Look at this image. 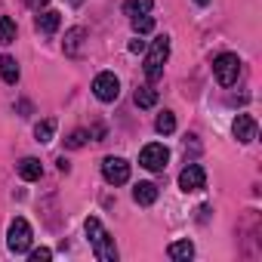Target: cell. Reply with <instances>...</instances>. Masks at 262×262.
<instances>
[{
	"instance_id": "obj_1",
	"label": "cell",
	"mask_w": 262,
	"mask_h": 262,
	"mask_svg": "<svg viewBox=\"0 0 262 262\" xmlns=\"http://www.w3.org/2000/svg\"><path fill=\"white\" fill-rule=\"evenodd\" d=\"M83 228H86V237H90V244H93L96 259H99V262H117V247H114V237L108 234V228H105L96 216H90V219L83 222Z\"/></svg>"
},
{
	"instance_id": "obj_2",
	"label": "cell",
	"mask_w": 262,
	"mask_h": 262,
	"mask_svg": "<svg viewBox=\"0 0 262 262\" xmlns=\"http://www.w3.org/2000/svg\"><path fill=\"white\" fill-rule=\"evenodd\" d=\"M145 50H148V56H145V77H148V83H158L164 77V62L170 56V37L164 34V37L151 40V47H145Z\"/></svg>"
},
{
	"instance_id": "obj_3",
	"label": "cell",
	"mask_w": 262,
	"mask_h": 262,
	"mask_svg": "<svg viewBox=\"0 0 262 262\" xmlns=\"http://www.w3.org/2000/svg\"><path fill=\"white\" fill-rule=\"evenodd\" d=\"M213 74H216V80H219L222 86L237 83V74H241V59H237L234 53H222V56H216V59H213Z\"/></svg>"
},
{
	"instance_id": "obj_4",
	"label": "cell",
	"mask_w": 262,
	"mask_h": 262,
	"mask_svg": "<svg viewBox=\"0 0 262 262\" xmlns=\"http://www.w3.org/2000/svg\"><path fill=\"white\" fill-rule=\"evenodd\" d=\"M7 247H10V253H25V250L31 247V225H28V219L16 216V219L10 222V231H7Z\"/></svg>"
},
{
	"instance_id": "obj_5",
	"label": "cell",
	"mask_w": 262,
	"mask_h": 262,
	"mask_svg": "<svg viewBox=\"0 0 262 262\" xmlns=\"http://www.w3.org/2000/svg\"><path fill=\"white\" fill-rule=\"evenodd\" d=\"M93 96H96L99 102H114V99L120 96V80H117L111 71L96 74V80H93Z\"/></svg>"
},
{
	"instance_id": "obj_6",
	"label": "cell",
	"mask_w": 262,
	"mask_h": 262,
	"mask_svg": "<svg viewBox=\"0 0 262 262\" xmlns=\"http://www.w3.org/2000/svg\"><path fill=\"white\" fill-rule=\"evenodd\" d=\"M167 161H170V151H167V145H161V142L145 145L142 155H139V164H142L145 170H151V173H161V170L167 167Z\"/></svg>"
},
{
	"instance_id": "obj_7",
	"label": "cell",
	"mask_w": 262,
	"mask_h": 262,
	"mask_svg": "<svg viewBox=\"0 0 262 262\" xmlns=\"http://www.w3.org/2000/svg\"><path fill=\"white\" fill-rule=\"evenodd\" d=\"M102 176L108 185H123L129 179V164L123 158H105L102 161Z\"/></svg>"
},
{
	"instance_id": "obj_8",
	"label": "cell",
	"mask_w": 262,
	"mask_h": 262,
	"mask_svg": "<svg viewBox=\"0 0 262 262\" xmlns=\"http://www.w3.org/2000/svg\"><path fill=\"white\" fill-rule=\"evenodd\" d=\"M207 185V173L201 164H188L182 173H179V188L182 191H201Z\"/></svg>"
},
{
	"instance_id": "obj_9",
	"label": "cell",
	"mask_w": 262,
	"mask_h": 262,
	"mask_svg": "<svg viewBox=\"0 0 262 262\" xmlns=\"http://www.w3.org/2000/svg\"><path fill=\"white\" fill-rule=\"evenodd\" d=\"M231 133H234V139L237 142H253L256 139V120L250 117V114H237L234 117V126H231Z\"/></svg>"
},
{
	"instance_id": "obj_10",
	"label": "cell",
	"mask_w": 262,
	"mask_h": 262,
	"mask_svg": "<svg viewBox=\"0 0 262 262\" xmlns=\"http://www.w3.org/2000/svg\"><path fill=\"white\" fill-rule=\"evenodd\" d=\"M19 176H22L25 182H37V179L43 176V164H40L37 158H22V161H19Z\"/></svg>"
},
{
	"instance_id": "obj_11",
	"label": "cell",
	"mask_w": 262,
	"mask_h": 262,
	"mask_svg": "<svg viewBox=\"0 0 262 262\" xmlns=\"http://www.w3.org/2000/svg\"><path fill=\"white\" fill-rule=\"evenodd\" d=\"M37 31L40 34H53V31H59V25H62V16L56 13V10H43L40 16H37Z\"/></svg>"
},
{
	"instance_id": "obj_12",
	"label": "cell",
	"mask_w": 262,
	"mask_h": 262,
	"mask_svg": "<svg viewBox=\"0 0 262 262\" xmlns=\"http://www.w3.org/2000/svg\"><path fill=\"white\" fill-rule=\"evenodd\" d=\"M133 201H136L139 207L155 204V201H158V185H155V182H139V185L133 188Z\"/></svg>"
},
{
	"instance_id": "obj_13",
	"label": "cell",
	"mask_w": 262,
	"mask_h": 262,
	"mask_svg": "<svg viewBox=\"0 0 262 262\" xmlns=\"http://www.w3.org/2000/svg\"><path fill=\"white\" fill-rule=\"evenodd\" d=\"M0 77H4V83H19V62L13 59V56H0Z\"/></svg>"
},
{
	"instance_id": "obj_14",
	"label": "cell",
	"mask_w": 262,
	"mask_h": 262,
	"mask_svg": "<svg viewBox=\"0 0 262 262\" xmlns=\"http://www.w3.org/2000/svg\"><path fill=\"white\" fill-rule=\"evenodd\" d=\"M167 256L176 259V262H188V259L194 256V244H191V241H173V244L167 247Z\"/></svg>"
},
{
	"instance_id": "obj_15",
	"label": "cell",
	"mask_w": 262,
	"mask_h": 262,
	"mask_svg": "<svg viewBox=\"0 0 262 262\" xmlns=\"http://www.w3.org/2000/svg\"><path fill=\"white\" fill-rule=\"evenodd\" d=\"M136 105H139V108H155V105H158V90H155L151 83L139 86V90H136Z\"/></svg>"
},
{
	"instance_id": "obj_16",
	"label": "cell",
	"mask_w": 262,
	"mask_h": 262,
	"mask_svg": "<svg viewBox=\"0 0 262 262\" xmlns=\"http://www.w3.org/2000/svg\"><path fill=\"white\" fill-rule=\"evenodd\" d=\"M151 7H155V0H126V4H123V13L133 19V16H145V13H151Z\"/></svg>"
},
{
	"instance_id": "obj_17",
	"label": "cell",
	"mask_w": 262,
	"mask_h": 262,
	"mask_svg": "<svg viewBox=\"0 0 262 262\" xmlns=\"http://www.w3.org/2000/svg\"><path fill=\"white\" fill-rule=\"evenodd\" d=\"M53 136H56V120L53 117H47V120H40L34 126V139L37 142H53Z\"/></svg>"
},
{
	"instance_id": "obj_18",
	"label": "cell",
	"mask_w": 262,
	"mask_h": 262,
	"mask_svg": "<svg viewBox=\"0 0 262 262\" xmlns=\"http://www.w3.org/2000/svg\"><path fill=\"white\" fill-rule=\"evenodd\" d=\"M83 37H86V31H83V28H71V31L65 34V53H68V56H77V50H80Z\"/></svg>"
},
{
	"instance_id": "obj_19",
	"label": "cell",
	"mask_w": 262,
	"mask_h": 262,
	"mask_svg": "<svg viewBox=\"0 0 262 262\" xmlns=\"http://www.w3.org/2000/svg\"><path fill=\"white\" fill-rule=\"evenodd\" d=\"M155 129H158L161 136H170L173 129H176V117H173V111H161L158 120H155Z\"/></svg>"
},
{
	"instance_id": "obj_20",
	"label": "cell",
	"mask_w": 262,
	"mask_h": 262,
	"mask_svg": "<svg viewBox=\"0 0 262 262\" xmlns=\"http://www.w3.org/2000/svg\"><path fill=\"white\" fill-rule=\"evenodd\" d=\"M16 40V22L10 16L0 19V43H13Z\"/></svg>"
},
{
	"instance_id": "obj_21",
	"label": "cell",
	"mask_w": 262,
	"mask_h": 262,
	"mask_svg": "<svg viewBox=\"0 0 262 262\" xmlns=\"http://www.w3.org/2000/svg\"><path fill=\"white\" fill-rule=\"evenodd\" d=\"M151 28H155V19H151L148 13H145V16H133V31H136V34H148Z\"/></svg>"
},
{
	"instance_id": "obj_22",
	"label": "cell",
	"mask_w": 262,
	"mask_h": 262,
	"mask_svg": "<svg viewBox=\"0 0 262 262\" xmlns=\"http://www.w3.org/2000/svg\"><path fill=\"white\" fill-rule=\"evenodd\" d=\"M65 145H68V148H83V145H86V133H83V129H74Z\"/></svg>"
},
{
	"instance_id": "obj_23",
	"label": "cell",
	"mask_w": 262,
	"mask_h": 262,
	"mask_svg": "<svg viewBox=\"0 0 262 262\" xmlns=\"http://www.w3.org/2000/svg\"><path fill=\"white\" fill-rule=\"evenodd\" d=\"M47 259H53V250H47V247H40V250L31 253V262H47Z\"/></svg>"
},
{
	"instance_id": "obj_24",
	"label": "cell",
	"mask_w": 262,
	"mask_h": 262,
	"mask_svg": "<svg viewBox=\"0 0 262 262\" xmlns=\"http://www.w3.org/2000/svg\"><path fill=\"white\" fill-rule=\"evenodd\" d=\"M145 47H148V43H145V40H142L139 34H136L133 40H129V53H145Z\"/></svg>"
},
{
	"instance_id": "obj_25",
	"label": "cell",
	"mask_w": 262,
	"mask_h": 262,
	"mask_svg": "<svg viewBox=\"0 0 262 262\" xmlns=\"http://www.w3.org/2000/svg\"><path fill=\"white\" fill-rule=\"evenodd\" d=\"M25 4H28L31 10H40V7H47V4H50V0H25Z\"/></svg>"
},
{
	"instance_id": "obj_26",
	"label": "cell",
	"mask_w": 262,
	"mask_h": 262,
	"mask_svg": "<svg viewBox=\"0 0 262 262\" xmlns=\"http://www.w3.org/2000/svg\"><path fill=\"white\" fill-rule=\"evenodd\" d=\"M194 4H198V7H207V4H210V0H194Z\"/></svg>"
},
{
	"instance_id": "obj_27",
	"label": "cell",
	"mask_w": 262,
	"mask_h": 262,
	"mask_svg": "<svg viewBox=\"0 0 262 262\" xmlns=\"http://www.w3.org/2000/svg\"><path fill=\"white\" fill-rule=\"evenodd\" d=\"M71 4H74V7H77V4H80V0H71Z\"/></svg>"
}]
</instances>
